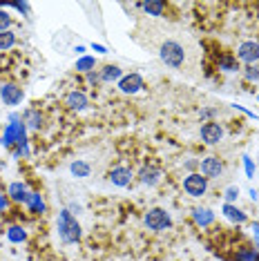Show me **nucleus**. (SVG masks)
Listing matches in <instances>:
<instances>
[{
    "mask_svg": "<svg viewBox=\"0 0 259 261\" xmlns=\"http://www.w3.org/2000/svg\"><path fill=\"white\" fill-rule=\"evenodd\" d=\"M159 58H161L168 67L176 69V72H184L188 67L190 51H188V47L184 43H179V40H174V38H168L159 45Z\"/></svg>",
    "mask_w": 259,
    "mask_h": 261,
    "instance_id": "obj_1",
    "label": "nucleus"
},
{
    "mask_svg": "<svg viewBox=\"0 0 259 261\" xmlns=\"http://www.w3.org/2000/svg\"><path fill=\"white\" fill-rule=\"evenodd\" d=\"M58 234L65 243H76L81 239V225L69 210H63L58 215Z\"/></svg>",
    "mask_w": 259,
    "mask_h": 261,
    "instance_id": "obj_2",
    "label": "nucleus"
},
{
    "mask_svg": "<svg viewBox=\"0 0 259 261\" xmlns=\"http://www.w3.org/2000/svg\"><path fill=\"white\" fill-rule=\"evenodd\" d=\"M0 143L5 147H18V145H25L27 143V136H25V123L22 121H11L7 129H5L3 139H0Z\"/></svg>",
    "mask_w": 259,
    "mask_h": 261,
    "instance_id": "obj_3",
    "label": "nucleus"
},
{
    "mask_svg": "<svg viewBox=\"0 0 259 261\" xmlns=\"http://www.w3.org/2000/svg\"><path fill=\"white\" fill-rule=\"evenodd\" d=\"M143 221L150 230H163L172 223V219H170V215L163 210V207H152V210H148V215H145Z\"/></svg>",
    "mask_w": 259,
    "mask_h": 261,
    "instance_id": "obj_4",
    "label": "nucleus"
},
{
    "mask_svg": "<svg viewBox=\"0 0 259 261\" xmlns=\"http://www.w3.org/2000/svg\"><path fill=\"white\" fill-rule=\"evenodd\" d=\"M184 190L190 197H203L205 190H208V179H205L203 174H188L186 181H184Z\"/></svg>",
    "mask_w": 259,
    "mask_h": 261,
    "instance_id": "obj_5",
    "label": "nucleus"
},
{
    "mask_svg": "<svg viewBox=\"0 0 259 261\" xmlns=\"http://www.w3.org/2000/svg\"><path fill=\"white\" fill-rule=\"evenodd\" d=\"M237 58L246 65H257L259 63V43L255 40H246L237 47Z\"/></svg>",
    "mask_w": 259,
    "mask_h": 261,
    "instance_id": "obj_6",
    "label": "nucleus"
},
{
    "mask_svg": "<svg viewBox=\"0 0 259 261\" xmlns=\"http://www.w3.org/2000/svg\"><path fill=\"white\" fill-rule=\"evenodd\" d=\"M22 87L14 85V83H5L3 87H0V98H3L5 105H18L22 100Z\"/></svg>",
    "mask_w": 259,
    "mask_h": 261,
    "instance_id": "obj_7",
    "label": "nucleus"
},
{
    "mask_svg": "<svg viewBox=\"0 0 259 261\" xmlns=\"http://www.w3.org/2000/svg\"><path fill=\"white\" fill-rule=\"evenodd\" d=\"M7 194H9V199H11V201H16V203H27L29 197H32V192H29L27 183H22V181L9 183Z\"/></svg>",
    "mask_w": 259,
    "mask_h": 261,
    "instance_id": "obj_8",
    "label": "nucleus"
},
{
    "mask_svg": "<svg viewBox=\"0 0 259 261\" xmlns=\"http://www.w3.org/2000/svg\"><path fill=\"white\" fill-rule=\"evenodd\" d=\"M199 168H201V174L205 179H217V176H221V172H223V165L217 156H205Z\"/></svg>",
    "mask_w": 259,
    "mask_h": 261,
    "instance_id": "obj_9",
    "label": "nucleus"
},
{
    "mask_svg": "<svg viewBox=\"0 0 259 261\" xmlns=\"http://www.w3.org/2000/svg\"><path fill=\"white\" fill-rule=\"evenodd\" d=\"M141 87H143V79H141V74H137V72L123 76V79L119 81V90L123 94H137Z\"/></svg>",
    "mask_w": 259,
    "mask_h": 261,
    "instance_id": "obj_10",
    "label": "nucleus"
},
{
    "mask_svg": "<svg viewBox=\"0 0 259 261\" xmlns=\"http://www.w3.org/2000/svg\"><path fill=\"white\" fill-rule=\"evenodd\" d=\"M201 139L208 145H217L223 139V127L219 125V123H205V125L201 127Z\"/></svg>",
    "mask_w": 259,
    "mask_h": 261,
    "instance_id": "obj_11",
    "label": "nucleus"
},
{
    "mask_svg": "<svg viewBox=\"0 0 259 261\" xmlns=\"http://www.w3.org/2000/svg\"><path fill=\"white\" fill-rule=\"evenodd\" d=\"M132 176L134 174H132V170H130V168H114V170H110L108 179H110V183H114V186L125 188V186H130Z\"/></svg>",
    "mask_w": 259,
    "mask_h": 261,
    "instance_id": "obj_12",
    "label": "nucleus"
},
{
    "mask_svg": "<svg viewBox=\"0 0 259 261\" xmlns=\"http://www.w3.org/2000/svg\"><path fill=\"white\" fill-rule=\"evenodd\" d=\"M65 105H67L69 110H74V112H81V110H85L87 105H90V100H87V96L83 92H69L67 96H65Z\"/></svg>",
    "mask_w": 259,
    "mask_h": 261,
    "instance_id": "obj_13",
    "label": "nucleus"
},
{
    "mask_svg": "<svg viewBox=\"0 0 259 261\" xmlns=\"http://www.w3.org/2000/svg\"><path fill=\"white\" fill-rule=\"evenodd\" d=\"M192 219L197 225H201V228H208L210 223H215V212L208 210V207H194L192 210Z\"/></svg>",
    "mask_w": 259,
    "mask_h": 261,
    "instance_id": "obj_14",
    "label": "nucleus"
},
{
    "mask_svg": "<svg viewBox=\"0 0 259 261\" xmlns=\"http://www.w3.org/2000/svg\"><path fill=\"white\" fill-rule=\"evenodd\" d=\"M159 179H161V172L157 168H143L139 172V181L143 183V186H157Z\"/></svg>",
    "mask_w": 259,
    "mask_h": 261,
    "instance_id": "obj_15",
    "label": "nucleus"
},
{
    "mask_svg": "<svg viewBox=\"0 0 259 261\" xmlns=\"http://www.w3.org/2000/svg\"><path fill=\"white\" fill-rule=\"evenodd\" d=\"M123 76L121 67H116V65H105V67L101 69V81L103 83H112V81H119Z\"/></svg>",
    "mask_w": 259,
    "mask_h": 261,
    "instance_id": "obj_16",
    "label": "nucleus"
},
{
    "mask_svg": "<svg viewBox=\"0 0 259 261\" xmlns=\"http://www.w3.org/2000/svg\"><path fill=\"white\" fill-rule=\"evenodd\" d=\"M139 7L143 9L145 14H150V16H163L166 3H161V0H150V3H143V5H139Z\"/></svg>",
    "mask_w": 259,
    "mask_h": 261,
    "instance_id": "obj_17",
    "label": "nucleus"
},
{
    "mask_svg": "<svg viewBox=\"0 0 259 261\" xmlns=\"http://www.w3.org/2000/svg\"><path fill=\"white\" fill-rule=\"evenodd\" d=\"M223 215L230 219V221H235V223H244V221H246V215L239 210L237 205H232V203H226V205H223Z\"/></svg>",
    "mask_w": 259,
    "mask_h": 261,
    "instance_id": "obj_18",
    "label": "nucleus"
},
{
    "mask_svg": "<svg viewBox=\"0 0 259 261\" xmlns=\"http://www.w3.org/2000/svg\"><path fill=\"white\" fill-rule=\"evenodd\" d=\"M69 170H72V174L76 176V179H85V176H90V163H85V161H74L72 165H69Z\"/></svg>",
    "mask_w": 259,
    "mask_h": 261,
    "instance_id": "obj_19",
    "label": "nucleus"
},
{
    "mask_svg": "<svg viewBox=\"0 0 259 261\" xmlns=\"http://www.w3.org/2000/svg\"><path fill=\"white\" fill-rule=\"evenodd\" d=\"M219 69H223V72H237L239 69V63H237V56H221L219 58Z\"/></svg>",
    "mask_w": 259,
    "mask_h": 261,
    "instance_id": "obj_20",
    "label": "nucleus"
},
{
    "mask_svg": "<svg viewBox=\"0 0 259 261\" xmlns=\"http://www.w3.org/2000/svg\"><path fill=\"white\" fill-rule=\"evenodd\" d=\"M7 239L11 243H22V241L27 239V232L20 228V225H11V228L7 230Z\"/></svg>",
    "mask_w": 259,
    "mask_h": 261,
    "instance_id": "obj_21",
    "label": "nucleus"
},
{
    "mask_svg": "<svg viewBox=\"0 0 259 261\" xmlns=\"http://www.w3.org/2000/svg\"><path fill=\"white\" fill-rule=\"evenodd\" d=\"M14 45H16V34L11 29L9 32H0V51H7Z\"/></svg>",
    "mask_w": 259,
    "mask_h": 261,
    "instance_id": "obj_22",
    "label": "nucleus"
},
{
    "mask_svg": "<svg viewBox=\"0 0 259 261\" xmlns=\"http://www.w3.org/2000/svg\"><path fill=\"white\" fill-rule=\"evenodd\" d=\"M94 65H96V61H94L92 56H81L79 61H76V72H83V74H90L94 69Z\"/></svg>",
    "mask_w": 259,
    "mask_h": 261,
    "instance_id": "obj_23",
    "label": "nucleus"
},
{
    "mask_svg": "<svg viewBox=\"0 0 259 261\" xmlns=\"http://www.w3.org/2000/svg\"><path fill=\"white\" fill-rule=\"evenodd\" d=\"M27 205H29V210L36 212V215H43V212H45V201L40 199V194H36V192H32V197H29Z\"/></svg>",
    "mask_w": 259,
    "mask_h": 261,
    "instance_id": "obj_24",
    "label": "nucleus"
},
{
    "mask_svg": "<svg viewBox=\"0 0 259 261\" xmlns=\"http://www.w3.org/2000/svg\"><path fill=\"white\" fill-rule=\"evenodd\" d=\"M25 123L34 129H40V125H43V116H40V112H36V110H29L25 114Z\"/></svg>",
    "mask_w": 259,
    "mask_h": 261,
    "instance_id": "obj_25",
    "label": "nucleus"
},
{
    "mask_svg": "<svg viewBox=\"0 0 259 261\" xmlns=\"http://www.w3.org/2000/svg\"><path fill=\"white\" fill-rule=\"evenodd\" d=\"M237 261H259V252L255 248H241L237 252Z\"/></svg>",
    "mask_w": 259,
    "mask_h": 261,
    "instance_id": "obj_26",
    "label": "nucleus"
},
{
    "mask_svg": "<svg viewBox=\"0 0 259 261\" xmlns=\"http://www.w3.org/2000/svg\"><path fill=\"white\" fill-rule=\"evenodd\" d=\"M244 76L248 81H259V65H248V67L244 69Z\"/></svg>",
    "mask_w": 259,
    "mask_h": 261,
    "instance_id": "obj_27",
    "label": "nucleus"
},
{
    "mask_svg": "<svg viewBox=\"0 0 259 261\" xmlns=\"http://www.w3.org/2000/svg\"><path fill=\"white\" fill-rule=\"evenodd\" d=\"M9 25H11V16L5 9H0V32H9Z\"/></svg>",
    "mask_w": 259,
    "mask_h": 261,
    "instance_id": "obj_28",
    "label": "nucleus"
},
{
    "mask_svg": "<svg viewBox=\"0 0 259 261\" xmlns=\"http://www.w3.org/2000/svg\"><path fill=\"white\" fill-rule=\"evenodd\" d=\"M237 197H239V190H237V188H228V190H226V199H228V201H235Z\"/></svg>",
    "mask_w": 259,
    "mask_h": 261,
    "instance_id": "obj_29",
    "label": "nucleus"
},
{
    "mask_svg": "<svg viewBox=\"0 0 259 261\" xmlns=\"http://www.w3.org/2000/svg\"><path fill=\"white\" fill-rule=\"evenodd\" d=\"M87 81H90V83H94V85H96V83L101 81V74H94V72H90V74H87Z\"/></svg>",
    "mask_w": 259,
    "mask_h": 261,
    "instance_id": "obj_30",
    "label": "nucleus"
},
{
    "mask_svg": "<svg viewBox=\"0 0 259 261\" xmlns=\"http://www.w3.org/2000/svg\"><path fill=\"white\" fill-rule=\"evenodd\" d=\"M3 210H7V197L0 192V212H3Z\"/></svg>",
    "mask_w": 259,
    "mask_h": 261,
    "instance_id": "obj_31",
    "label": "nucleus"
},
{
    "mask_svg": "<svg viewBox=\"0 0 259 261\" xmlns=\"http://www.w3.org/2000/svg\"><path fill=\"white\" fill-rule=\"evenodd\" d=\"M246 170H248V174H252V163H250V159H246Z\"/></svg>",
    "mask_w": 259,
    "mask_h": 261,
    "instance_id": "obj_32",
    "label": "nucleus"
},
{
    "mask_svg": "<svg viewBox=\"0 0 259 261\" xmlns=\"http://www.w3.org/2000/svg\"><path fill=\"white\" fill-rule=\"evenodd\" d=\"M94 51H101V54H105V47L103 45H94Z\"/></svg>",
    "mask_w": 259,
    "mask_h": 261,
    "instance_id": "obj_33",
    "label": "nucleus"
}]
</instances>
